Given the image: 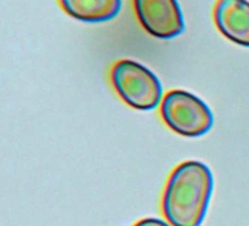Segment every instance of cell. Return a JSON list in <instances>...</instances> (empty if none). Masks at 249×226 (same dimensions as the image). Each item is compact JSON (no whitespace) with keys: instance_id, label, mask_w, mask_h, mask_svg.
<instances>
[{"instance_id":"5","label":"cell","mask_w":249,"mask_h":226,"mask_svg":"<svg viewBox=\"0 0 249 226\" xmlns=\"http://www.w3.org/2000/svg\"><path fill=\"white\" fill-rule=\"evenodd\" d=\"M214 22L227 40L249 47L248 0H218L214 8Z\"/></svg>"},{"instance_id":"3","label":"cell","mask_w":249,"mask_h":226,"mask_svg":"<svg viewBox=\"0 0 249 226\" xmlns=\"http://www.w3.org/2000/svg\"><path fill=\"white\" fill-rule=\"evenodd\" d=\"M160 113L172 131L189 138L207 134L214 124V116L208 104L185 90L169 91L161 101Z\"/></svg>"},{"instance_id":"1","label":"cell","mask_w":249,"mask_h":226,"mask_svg":"<svg viewBox=\"0 0 249 226\" xmlns=\"http://www.w3.org/2000/svg\"><path fill=\"white\" fill-rule=\"evenodd\" d=\"M214 188L210 168L201 162L180 163L163 194V214L172 226H201Z\"/></svg>"},{"instance_id":"4","label":"cell","mask_w":249,"mask_h":226,"mask_svg":"<svg viewBox=\"0 0 249 226\" xmlns=\"http://www.w3.org/2000/svg\"><path fill=\"white\" fill-rule=\"evenodd\" d=\"M134 8L142 28L156 38L170 40L185 30L178 0H134Z\"/></svg>"},{"instance_id":"7","label":"cell","mask_w":249,"mask_h":226,"mask_svg":"<svg viewBox=\"0 0 249 226\" xmlns=\"http://www.w3.org/2000/svg\"><path fill=\"white\" fill-rule=\"evenodd\" d=\"M134 226H172L169 222H164L161 219H156V217H145L141 219L140 222H137Z\"/></svg>"},{"instance_id":"2","label":"cell","mask_w":249,"mask_h":226,"mask_svg":"<svg viewBox=\"0 0 249 226\" xmlns=\"http://www.w3.org/2000/svg\"><path fill=\"white\" fill-rule=\"evenodd\" d=\"M119 97L137 110H153L163 101V85L157 75L140 62L122 59L110 72Z\"/></svg>"},{"instance_id":"6","label":"cell","mask_w":249,"mask_h":226,"mask_svg":"<svg viewBox=\"0 0 249 226\" xmlns=\"http://www.w3.org/2000/svg\"><path fill=\"white\" fill-rule=\"evenodd\" d=\"M57 3L63 12L82 22L110 21L122 9V0H57Z\"/></svg>"}]
</instances>
